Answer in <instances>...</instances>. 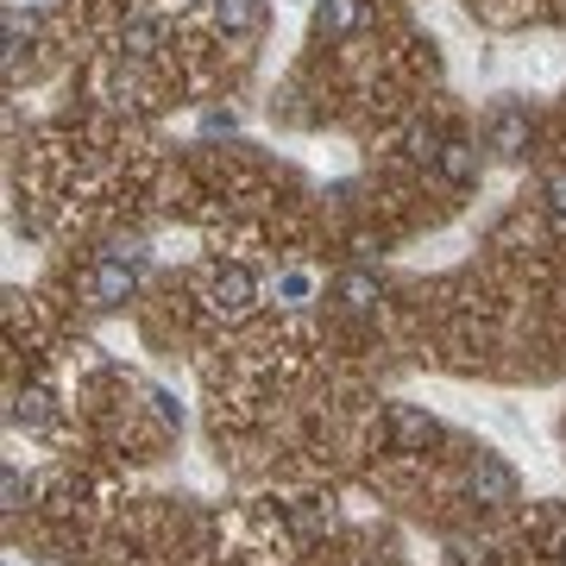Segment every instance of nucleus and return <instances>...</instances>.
Returning a JSON list of instances; mask_svg holds the SVG:
<instances>
[{
	"label": "nucleus",
	"mask_w": 566,
	"mask_h": 566,
	"mask_svg": "<svg viewBox=\"0 0 566 566\" xmlns=\"http://www.w3.org/2000/svg\"><path fill=\"white\" fill-rule=\"evenodd\" d=\"M164 32H170V25H164L158 13H145V20H133L120 32V51H126V57H151V51L164 44Z\"/></svg>",
	"instance_id": "10"
},
{
	"label": "nucleus",
	"mask_w": 566,
	"mask_h": 566,
	"mask_svg": "<svg viewBox=\"0 0 566 566\" xmlns=\"http://www.w3.org/2000/svg\"><path fill=\"white\" fill-rule=\"evenodd\" d=\"M434 170H441L453 189H465V182H479V151H472L465 139H447V151H441V164H434Z\"/></svg>",
	"instance_id": "9"
},
{
	"label": "nucleus",
	"mask_w": 566,
	"mask_h": 566,
	"mask_svg": "<svg viewBox=\"0 0 566 566\" xmlns=\"http://www.w3.org/2000/svg\"><path fill=\"white\" fill-rule=\"evenodd\" d=\"M528 133H535V126H528V107H523V102H497V107H491L485 145L497 151V158H523V151H528Z\"/></svg>",
	"instance_id": "2"
},
{
	"label": "nucleus",
	"mask_w": 566,
	"mask_h": 566,
	"mask_svg": "<svg viewBox=\"0 0 566 566\" xmlns=\"http://www.w3.org/2000/svg\"><path fill=\"white\" fill-rule=\"evenodd\" d=\"M385 428H390V447H397V453H422V447L441 441V422H434L428 409H416V403H390Z\"/></svg>",
	"instance_id": "1"
},
{
	"label": "nucleus",
	"mask_w": 566,
	"mask_h": 566,
	"mask_svg": "<svg viewBox=\"0 0 566 566\" xmlns=\"http://www.w3.org/2000/svg\"><path fill=\"white\" fill-rule=\"evenodd\" d=\"M133 283H139V264L114 252V259L95 264V303H102V308H120L126 296H133Z\"/></svg>",
	"instance_id": "5"
},
{
	"label": "nucleus",
	"mask_w": 566,
	"mask_h": 566,
	"mask_svg": "<svg viewBox=\"0 0 566 566\" xmlns=\"http://www.w3.org/2000/svg\"><path fill=\"white\" fill-rule=\"evenodd\" d=\"M214 25L227 39H252L264 32V0H214Z\"/></svg>",
	"instance_id": "6"
},
{
	"label": "nucleus",
	"mask_w": 566,
	"mask_h": 566,
	"mask_svg": "<svg viewBox=\"0 0 566 566\" xmlns=\"http://www.w3.org/2000/svg\"><path fill=\"white\" fill-rule=\"evenodd\" d=\"M208 303H214V315H227V322H240V315H252L259 308V283H252V271H221L214 277V290H208Z\"/></svg>",
	"instance_id": "3"
},
{
	"label": "nucleus",
	"mask_w": 566,
	"mask_h": 566,
	"mask_svg": "<svg viewBox=\"0 0 566 566\" xmlns=\"http://www.w3.org/2000/svg\"><path fill=\"white\" fill-rule=\"evenodd\" d=\"M359 20H365V0H322L315 7V32L322 39H346Z\"/></svg>",
	"instance_id": "8"
},
{
	"label": "nucleus",
	"mask_w": 566,
	"mask_h": 566,
	"mask_svg": "<svg viewBox=\"0 0 566 566\" xmlns=\"http://www.w3.org/2000/svg\"><path fill=\"white\" fill-rule=\"evenodd\" d=\"M327 523H334V510H327V504H308V510H296V516H290L296 542H315V535H322Z\"/></svg>",
	"instance_id": "12"
},
{
	"label": "nucleus",
	"mask_w": 566,
	"mask_h": 566,
	"mask_svg": "<svg viewBox=\"0 0 566 566\" xmlns=\"http://www.w3.org/2000/svg\"><path fill=\"white\" fill-rule=\"evenodd\" d=\"M44 416H51V390H25L20 409H13V422H20V428H39Z\"/></svg>",
	"instance_id": "13"
},
{
	"label": "nucleus",
	"mask_w": 566,
	"mask_h": 566,
	"mask_svg": "<svg viewBox=\"0 0 566 566\" xmlns=\"http://www.w3.org/2000/svg\"><path fill=\"white\" fill-rule=\"evenodd\" d=\"M334 303L353 308V315L378 308V277H371V271H340V277H334Z\"/></svg>",
	"instance_id": "7"
},
{
	"label": "nucleus",
	"mask_w": 566,
	"mask_h": 566,
	"mask_svg": "<svg viewBox=\"0 0 566 566\" xmlns=\"http://www.w3.org/2000/svg\"><path fill=\"white\" fill-rule=\"evenodd\" d=\"M277 290H283V296H290V303H303L308 290H315V277H308V271H290V277H283Z\"/></svg>",
	"instance_id": "14"
},
{
	"label": "nucleus",
	"mask_w": 566,
	"mask_h": 566,
	"mask_svg": "<svg viewBox=\"0 0 566 566\" xmlns=\"http://www.w3.org/2000/svg\"><path fill=\"white\" fill-rule=\"evenodd\" d=\"M233 126H240L233 114H208V120H202V133H233Z\"/></svg>",
	"instance_id": "16"
},
{
	"label": "nucleus",
	"mask_w": 566,
	"mask_h": 566,
	"mask_svg": "<svg viewBox=\"0 0 566 566\" xmlns=\"http://www.w3.org/2000/svg\"><path fill=\"white\" fill-rule=\"evenodd\" d=\"M441 151H447V139L434 126H416V133H409V158L416 164H441Z\"/></svg>",
	"instance_id": "11"
},
{
	"label": "nucleus",
	"mask_w": 566,
	"mask_h": 566,
	"mask_svg": "<svg viewBox=\"0 0 566 566\" xmlns=\"http://www.w3.org/2000/svg\"><path fill=\"white\" fill-rule=\"evenodd\" d=\"M472 497L479 504H516V472L497 453H479L472 460Z\"/></svg>",
	"instance_id": "4"
},
{
	"label": "nucleus",
	"mask_w": 566,
	"mask_h": 566,
	"mask_svg": "<svg viewBox=\"0 0 566 566\" xmlns=\"http://www.w3.org/2000/svg\"><path fill=\"white\" fill-rule=\"evenodd\" d=\"M542 196H547V208H554V214L566 221V177H547V189H542Z\"/></svg>",
	"instance_id": "15"
}]
</instances>
